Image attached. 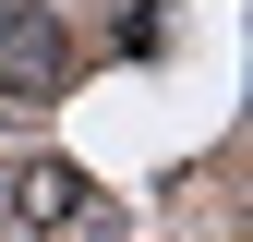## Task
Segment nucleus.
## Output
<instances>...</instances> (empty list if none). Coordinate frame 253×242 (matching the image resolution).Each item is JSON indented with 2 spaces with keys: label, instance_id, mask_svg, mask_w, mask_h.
<instances>
[{
  "label": "nucleus",
  "instance_id": "nucleus-1",
  "mask_svg": "<svg viewBox=\"0 0 253 242\" xmlns=\"http://www.w3.org/2000/svg\"><path fill=\"white\" fill-rule=\"evenodd\" d=\"M0 230H24V242H109L121 218L97 206L84 170H60V158H0Z\"/></svg>",
  "mask_w": 253,
  "mask_h": 242
},
{
  "label": "nucleus",
  "instance_id": "nucleus-2",
  "mask_svg": "<svg viewBox=\"0 0 253 242\" xmlns=\"http://www.w3.org/2000/svg\"><path fill=\"white\" fill-rule=\"evenodd\" d=\"M73 73V37H60L48 0H0V97H48Z\"/></svg>",
  "mask_w": 253,
  "mask_h": 242
}]
</instances>
